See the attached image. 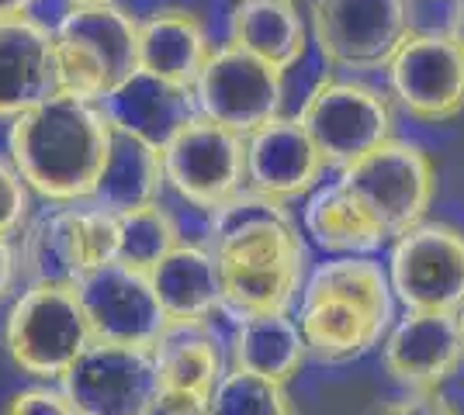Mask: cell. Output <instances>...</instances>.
Returning <instances> with one entry per match:
<instances>
[{"instance_id":"cb8c5ba5","label":"cell","mask_w":464,"mask_h":415,"mask_svg":"<svg viewBox=\"0 0 464 415\" xmlns=\"http://www.w3.org/2000/svg\"><path fill=\"white\" fill-rule=\"evenodd\" d=\"M156 391L208 401L218 381L229 371V356L208 329H180L167 333L153 350Z\"/></svg>"},{"instance_id":"484cf974","label":"cell","mask_w":464,"mask_h":415,"mask_svg":"<svg viewBox=\"0 0 464 415\" xmlns=\"http://www.w3.org/2000/svg\"><path fill=\"white\" fill-rule=\"evenodd\" d=\"M302 232L333 257H371L388 242L385 232L340 191L336 180L305 198Z\"/></svg>"},{"instance_id":"e575fe53","label":"cell","mask_w":464,"mask_h":415,"mask_svg":"<svg viewBox=\"0 0 464 415\" xmlns=\"http://www.w3.org/2000/svg\"><path fill=\"white\" fill-rule=\"evenodd\" d=\"M447 39L454 42V45L464 52V0H458V4H454V11H450V21H447Z\"/></svg>"},{"instance_id":"4dcf8cb0","label":"cell","mask_w":464,"mask_h":415,"mask_svg":"<svg viewBox=\"0 0 464 415\" xmlns=\"http://www.w3.org/2000/svg\"><path fill=\"white\" fill-rule=\"evenodd\" d=\"M378 415H461L458 405L444 391H406L402 398L388 401Z\"/></svg>"},{"instance_id":"d590c367","label":"cell","mask_w":464,"mask_h":415,"mask_svg":"<svg viewBox=\"0 0 464 415\" xmlns=\"http://www.w3.org/2000/svg\"><path fill=\"white\" fill-rule=\"evenodd\" d=\"M458 325H461V346H464V308L458 312Z\"/></svg>"},{"instance_id":"ac0fdd59","label":"cell","mask_w":464,"mask_h":415,"mask_svg":"<svg viewBox=\"0 0 464 415\" xmlns=\"http://www.w3.org/2000/svg\"><path fill=\"white\" fill-rule=\"evenodd\" d=\"M59 90L56 39L35 14L0 21V121H14Z\"/></svg>"},{"instance_id":"30bf717a","label":"cell","mask_w":464,"mask_h":415,"mask_svg":"<svg viewBox=\"0 0 464 415\" xmlns=\"http://www.w3.org/2000/svg\"><path fill=\"white\" fill-rule=\"evenodd\" d=\"M385 270L406 312L458 316L464 308V229L426 218L392 239Z\"/></svg>"},{"instance_id":"2e32d148","label":"cell","mask_w":464,"mask_h":415,"mask_svg":"<svg viewBox=\"0 0 464 415\" xmlns=\"http://www.w3.org/2000/svg\"><path fill=\"white\" fill-rule=\"evenodd\" d=\"M464 360L458 316L406 312L382 343L385 374L406 391H440Z\"/></svg>"},{"instance_id":"6da1fadb","label":"cell","mask_w":464,"mask_h":415,"mask_svg":"<svg viewBox=\"0 0 464 415\" xmlns=\"http://www.w3.org/2000/svg\"><path fill=\"white\" fill-rule=\"evenodd\" d=\"M208 215V246L218 259L226 312L236 318L291 312L312 270L295 208L243 187Z\"/></svg>"},{"instance_id":"f1b7e54d","label":"cell","mask_w":464,"mask_h":415,"mask_svg":"<svg viewBox=\"0 0 464 415\" xmlns=\"http://www.w3.org/2000/svg\"><path fill=\"white\" fill-rule=\"evenodd\" d=\"M32 187L24 184L11 156H0V236L18 239L32 222Z\"/></svg>"},{"instance_id":"9a60e30c","label":"cell","mask_w":464,"mask_h":415,"mask_svg":"<svg viewBox=\"0 0 464 415\" xmlns=\"http://www.w3.org/2000/svg\"><path fill=\"white\" fill-rule=\"evenodd\" d=\"M59 388L77 415H139L156 395L153 350L94 339Z\"/></svg>"},{"instance_id":"8d00e7d4","label":"cell","mask_w":464,"mask_h":415,"mask_svg":"<svg viewBox=\"0 0 464 415\" xmlns=\"http://www.w3.org/2000/svg\"><path fill=\"white\" fill-rule=\"evenodd\" d=\"M70 4H101V0H70Z\"/></svg>"},{"instance_id":"ffe728a7","label":"cell","mask_w":464,"mask_h":415,"mask_svg":"<svg viewBox=\"0 0 464 415\" xmlns=\"http://www.w3.org/2000/svg\"><path fill=\"white\" fill-rule=\"evenodd\" d=\"M150 280H153V291L163 305L170 333L208 329V322L218 312H226L218 259H215L212 246H205V242L184 239L150 274Z\"/></svg>"},{"instance_id":"7402d4cb","label":"cell","mask_w":464,"mask_h":415,"mask_svg":"<svg viewBox=\"0 0 464 415\" xmlns=\"http://www.w3.org/2000/svg\"><path fill=\"white\" fill-rule=\"evenodd\" d=\"M309 21L298 0H236L229 11V45L288 73L309 52Z\"/></svg>"},{"instance_id":"4316f807","label":"cell","mask_w":464,"mask_h":415,"mask_svg":"<svg viewBox=\"0 0 464 415\" xmlns=\"http://www.w3.org/2000/svg\"><path fill=\"white\" fill-rule=\"evenodd\" d=\"M180 242H184L180 225H177L174 212L163 204H150V208L118 215V263L129 270L153 274Z\"/></svg>"},{"instance_id":"8fae6325","label":"cell","mask_w":464,"mask_h":415,"mask_svg":"<svg viewBox=\"0 0 464 415\" xmlns=\"http://www.w3.org/2000/svg\"><path fill=\"white\" fill-rule=\"evenodd\" d=\"M160 153L167 187L191 208L215 212L246 187V138L205 115H191Z\"/></svg>"},{"instance_id":"3957f363","label":"cell","mask_w":464,"mask_h":415,"mask_svg":"<svg viewBox=\"0 0 464 415\" xmlns=\"http://www.w3.org/2000/svg\"><path fill=\"white\" fill-rule=\"evenodd\" d=\"M395 305L388 270L374 257H329L305 277L295 322L309 356L350 363L385 343Z\"/></svg>"},{"instance_id":"5b68a950","label":"cell","mask_w":464,"mask_h":415,"mask_svg":"<svg viewBox=\"0 0 464 415\" xmlns=\"http://www.w3.org/2000/svg\"><path fill=\"white\" fill-rule=\"evenodd\" d=\"M94 343L77 288L24 284L4 318V350L21 374L59 384Z\"/></svg>"},{"instance_id":"e0dca14e","label":"cell","mask_w":464,"mask_h":415,"mask_svg":"<svg viewBox=\"0 0 464 415\" xmlns=\"http://www.w3.org/2000/svg\"><path fill=\"white\" fill-rule=\"evenodd\" d=\"M326 163L295 115L267 121L246 136V187L295 204L323 187Z\"/></svg>"},{"instance_id":"74e56055","label":"cell","mask_w":464,"mask_h":415,"mask_svg":"<svg viewBox=\"0 0 464 415\" xmlns=\"http://www.w3.org/2000/svg\"><path fill=\"white\" fill-rule=\"evenodd\" d=\"M454 4H458V0H454Z\"/></svg>"},{"instance_id":"7a4b0ae2","label":"cell","mask_w":464,"mask_h":415,"mask_svg":"<svg viewBox=\"0 0 464 415\" xmlns=\"http://www.w3.org/2000/svg\"><path fill=\"white\" fill-rule=\"evenodd\" d=\"M115 128L104 104L56 90L39 108L11 121L7 153L32 194L49 204H94L111 156Z\"/></svg>"},{"instance_id":"d6986e66","label":"cell","mask_w":464,"mask_h":415,"mask_svg":"<svg viewBox=\"0 0 464 415\" xmlns=\"http://www.w3.org/2000/svg\"><path fill=\"white\" fill-rule=\"evenodd\" d=\"M215 52L205 18L184 4H160L139 18V70L194 90V80Z\"/></svg>"},{"instance_id":"f546056e","label":"cell","mask_w":464,"mask_h":415,"mask_svg":"<svg viewBox=\"0 0 464 415\" xmlns=\"http://www.w3.org/2000/svg\"><path fill=\"white\" fill-rule=\"evenodd\" d=\"M4 415H77L70 395L59 384H32L7 398Z\"/></svg>"},{"instance_id":"8992f818","label":"cell","mask_w":464,"mask_h":415,"mask_svg":"<svg viewBox=\"0 0 464 415\" xmlns=\"http://www.w3.org/2000/svg\"><path fill=\"white\" fill-rule=\"evenodd\" d=\"M336 184L392 242L426 222L437 198V166L423 146L388 138L340 170Z\"/></svg>"},{"instance_id":"44dd1931","label":"cell","mask_w":464,"mask_h":415,"mask_svg":"<svg viewBox=\"0 0 464 415\" xmlns=\"http://www.w3.org/2000/svg\"><path fill=\"white\" fill-rule=\"evenodd\" d=\"M104 115L118 136L139 138L146 146L163 149L177 128L191 115H198V108H194V90L174 87L167 80H156L139 70L136 77L121 83L104 100Z\"/></svg>"},{"instance_id":"1f68e13d","label":"cell","mask_w":464,"mask_h":415,"mask_svg":"<svg viewBox=\"0 0 464 415\" xmlns=\"http://www.w3.org/2000/svg\"><path fill=\"white\" fill-rule=\"evenodd\" d=\"M18 280H24V277H21L18 242H14V239L0 236V305H4L7 297H14V291H18Z\"/></svg>"},{"instance_id":"d6a6232c","label":"cell","mask_w":464,"mask_h":415,"mask_svg":"<svg viewBox=\"0 0 464 415\" xmlns=\"http://www.w3.org/2000/svg\"><path fill=\"white\" fill-rule=\"evenodd\" d=\"M139 415H208V401H198V398L184 395H163L156 391L153 401L142 409Z\"/></svg>"},{"instance_id":"277c9868","label":"cell","mask_w":464,"mask_h":415,"mask_svg":"<svg viewBox=\"0 0 464 415\" xmlns=\"http://www.w3.org/2000/svg\"><path fill=\"white\" fill-rule=\"evenodd\" d=\"M59 90L104 100L139 73V18L118 0L70 4L53 24Z\"/></svg>"},{"instance_id":"d4e9b609","label":"cell","mask_w":464,"mask_h":415,"mask_svg":"<svg viewBox=\"0 0 464 415\" xmlns=\"http://www.w3.org/2000/svg\"><path fill=\"white\" fill-rule=\"evenodd\" d=\"M167 187V174H163V153L156 146H146L139 138L118 136L111 142V156L97 184L94 204L111 212V215H125L136 208H150L160 204V194Z\"/></svg>"},{"instance_id":"603a6c76","label":"cell","mask_w":464,"mask_h":415,"mask_svg":"<svg viewBox=\"0 0 464 415\" xmlns=\"http://www.w3.org/2000/svg\"><path fill=\"white\" fill-rule=\"evenodd\" d=\"M309 360V346L291 312L239 318L229 339V371L291 384Z\"/></svg>"},{"instance_id":"5bb4252c","label":"cell","mask_w":464,"mask_h":415,"mask_svg":"<svg viewBox=\"0 0 464 415\" xmlns=\"http://www.w3.org/2000/svg\"><path fill=\"white\" fill-rule=\"evenodd\" d=\"M77 295L83 316L91 322V333L101 343L156 350L160 339L170 333L150 274L111 263L83 277L77 284Z\"/></svg>"},{"instance_id":"7c38bea8","label":"cell","mask_w":464,"mask_h":415,"mask_svg":"<svg viewBox=\"0 0 464 415\" xmlns=\"http://www.w3.org/2000/svg\"><path fill=\"white\" fill-rule=\"evenodd\" d=\"M194 108L198 115L246 138L267 121L281 118L285 73L229 42L215 45L205 70L194 80Z\"/></svg>"},{"instance_id":"83f0119b","label":"cell","mask_w":464,"mask_h":415,"mask_svg":"<svg viewBox=\"0 0 464 415\" xmlns=\"http://www.w3.org/2000/svg\"><path fill=\"white\" fill-rule=\"evenodd\" d=\"M208 415H298L288 384L243 371H226L208 398Z\"/></svg>"},{"instance_id":"4fadbf2b","label":"cell","mask_w":464,"mask_h":415,"mask_svg":"<svg viewBox=\"0 0 464 415\" xmlns=\"http://www.w3.org/2000/svg\"><path fill=\"white\" fill-rule=\"evenodd\" d=\"M385 73L388 98L409 118L444 125L464 111V52L447 32H412Z\"/></svg>"},{"instance_id":"ba28073f","label":"cell","mask_w":464,"mask_h":415,"mask_svg":"<svg viewBox=\"0 0 464 415\" xmlns=\"http://www.w3.org/2000/svg\"><path fill=\"white\" fill-rule=\"evenodd\" d=\"M295 118L309 132L312 146L333 170L395 138V108L382 87L347 73H323L312 83Z\"/></svg>"},{"instance_id":"9c48e42d","label":"cell","mask_w":464,"mask_h":415,"mask_svg":"<svg viewBox=\"0 0 464 415\" xmlns=\"http://www.w3.org/2000/svg\"><path fill=\"white\" fill-rule=\"evenodd\" d=\"M412 0H309V35L333 73L385 70L416 32Z\"/></svg>"},{"instance_id":"52a82bcc","label":"cell","mask_w":464,"mask_h":415,"mask_svg":"<svg viewBox=\"0 0 464 415\" xmlns=\"http://www.w3.org/2000/svg\"><path fill=\"white\" fill-rule=\"evenodd\" d=\"M24 284L77 288L87 274L118 263V215L97 204H53L18 236Z\"/></svg>"},{"instance_id":"836d02e7","label":"cell","mask_w":464,"mask_h":415,"mask_svg":"<svg viewBox=\"0 0 464 415\" xmlns=\"http://www.w3.org/2000/svg\"><path fill=\"white\" fill-rule=\"evenodd\" d=\"M39 0H0V21H21L32 18Z\"/></svg>"}]
</instances>
